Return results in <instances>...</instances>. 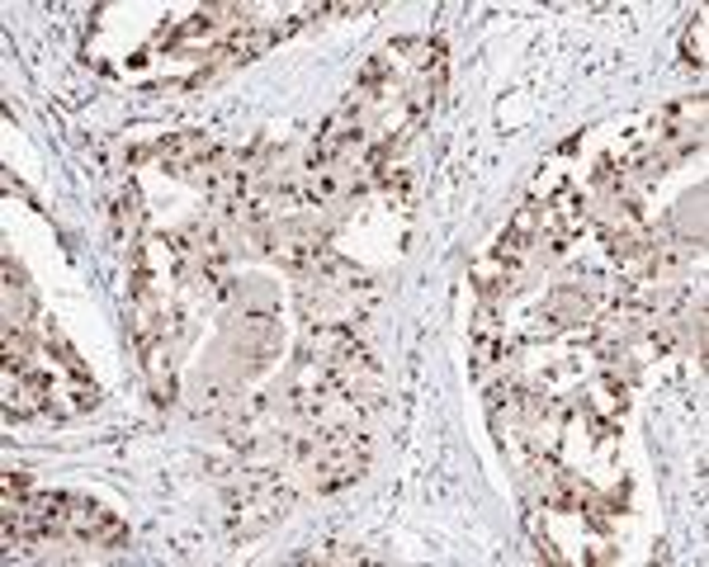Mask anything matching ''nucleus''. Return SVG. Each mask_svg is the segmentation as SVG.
Returning a JSON list of instances; mask_svg holds the SVG:
<instances>
[{"label": "nucleus", "instance_id": "f257e3e1", "mask_svg": "<svg viewBox=\"0 0 709 567\" xmlns=\"http://www.w3.org/2000/svg\"><path fill=\"white\" fill-rule=\"evenodd\" d=\"M71 534L86 539L90 549H118V543L128 539L123 520H114L104 506H95V501H76V511H71Z\"/></svg>", "mask_w": 709, "mask_h": 567}, {"label": "nucleus", "instance_id": "f03ea898", "mask_svg": "<svg viewBox=\"0 0 709 567\" xmlns=\"http://www.w3.org/2000/svg\"><path fill=\"white\" fill-rule=\"evenodd\" d=\"M137 218H142V213H137V189L128 184V189L118 194V213H114V222H118V241H133V237H137Z\"/></svg>", "mask_w": 709, "mask_h": 567}, {"label": "nucleus", "instance_id": "7ed1b4c3", "mask_svg": "<svg viewBox=\"0 0 709 567\" xmlns=\"http://www.w3.org/2000/svg\"><path fill=\"white\" fill-rule=\"evenodd\" d=\"M685 61H691L695 71L704 67V19H695L691 33H685Z\"/></svg>", "mask_w": 709, "mask_h": 567}]
</instances>
